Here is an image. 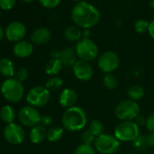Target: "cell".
Returning a JSON list of instances; mask_svg holds the SVG:
<instances>
[{"label": "cell", "instance_id": "obj_1", "mask_svg": "<svg viewBox=\"0 0 154 154\" xmlns=\"http://www.w3.org/2000/svg\"><path fill=\"white\" fill-rule=\"evenodd\" d=\"M71 19L74 26L80 27L81 29L89 30L99 23L101 14L94 5L86 1H83L77 3L72 8Z\"/></svg>", "mask_w": 154, "mask_h": 154}, {"label": "cell", "instance_id": "obj_2", "mask_svg": "<svg viewBox=\"0 0 154 154\" xmlns=\"http://www.w3.org/2000/svg\"><path fill=\"white\" fill-rule=\"evenodd\" d=\"M88 122L86 112L79 106H73L66 109L62 116L63 128L70 132L82 131L85 128Z\"/></svg>", "mask_w": 154, "mask_h": 154}, {"label": "cell", "instance_id": "obj_3", "mask_svg": "<svg viewBox=\"0 0 154 154\" xmlns=\"http://www.w3.org/2000/svg\"><path fill=\"white\" fill-rule=\"evenodd\" d=\"M1 93L7 101L10 103H18L24 97L25 88L22 83L16 78H8L2 84Z\"/></svg>", "mask_w": 154, "mask_h": 154}, {"label": "cell", "instance_id": "obj_4", "mask_svg": "<svg viewBox=\"0 0 154 154\" xmlns=\"http://www.w3.org/2000/svg\"><path fill=\"white\" fill-rule=\"evenodd\" d=\"M113 135L120 141L133 142L140 136V127L134 121L121 122L114 128Z\"/></svg>", "mask_w": 154, "mask_h": 154}, {"label": "cell", "instance_id": "obj_5", "mask_svg": "<svg viewBox=\"0 0 154 154\" xmlns=\"http://www.w3.org/2000/svg\"><path fill=\"white\" fill-rule=\"evenodd\" d=\"M75 53L80 60L92 62L98 57L99 48L97 45L91 38L83 37L75 45Z\"/></svg>", "mask_w": 154, "mask_h": 154}, {"label": "cell", "instance_id": "obj_6", "mask_svg": "<svg viewBox=\"0 0 154 154\" xmlns=\"http://www.w3.org/2000/svg\"><path fill=\"white\" fill-rule=\"evenodd\" d=\"M94 147L101 154H115L121 148V141L114 135L103 133L96 137Z\"/></svg>", "mask_w": 154, "mask_h": 154}, {"label": "cell", "instance_id": "obj_7", "mask_svg": "<svg viewBox=\"0 0 154 154\" xmlns=\"http://www.w3.org/2000/svg\"><path fill=\"white\" fill-rule=\"evenodd\" d=\"M114 114L117 119L122 122L134 121L140 113V106L137 102L130 99L120 102L114 110Z\"/></svg>", "mask_w": 154, "mask_h": 154}, {"label": "cell", "instance_id": "obj_8", "mask_svg": "<svg viewBox=\"0 0 154 154\" xmlns=\"http://www.w3.org/2000/svg\"><path fill=\"white\" fill-rule=\"evenodd\" d=\"M51 94L45 86H35L26 95V101L30 106L35 108H41L45 106L50 101Z\"/></svg>", "mask_w": 154, "mask_h": 154}, {"label": "cell", "instance_id": "obj_9", "mask_svg": "<svg viewBox=\"0 0 154 154\" xmlns=\"http://www.w3.org/2000/svg\"><path fill=\"white\" fill-rule=\"evenodd\" d=\"M97 65L104 73L113 72L120 65V57L113 51H105L98 58Z\"/></svg>", "mask_w": 154, "mask_h": 154}, {"label": "cell", "instance_id": "obj_10", "mask_svg": "<svg viewBox=\"0 0 154 154\" xmlns=\"http://www.w3.org/2000/svg\"><path fill=\"white\" fill-rule=\"evenodd\" d=\"M41 114L32 106H25L18 112V119L21 124L26 127L34 128L41 123Z\"/></svg>", "mask_w": 154, "mask_h": 154}, {"label": "cell", "instance_id": "obj_11", "mask_svg": "<svg viewBox=\"0 0 154 154\" xmlns=\"http://www.w3.org/2000/svg\"><path fill=\"white\" fill-rule=\"evenodd\" d=\"M3 134L7 141L14 145L21 144L26 138V132L23 127L14 122L7 124L4 129Z\"/></svg>", "mask_w": 154, "mask_h": 154}, {"label": "cell", "instance_id": "obj_12", "mask_svg": "<svg viewBox=\"0 0 154 154\" xmlns=\"http://www.w3.org/2000/svg\"><path fill=\"white\" fill-rule=\"evenodd\" d=\"M73 75L82 82H88L94 77V68L89 62L77 60L72 67Z\"/></svg>", "mask_w": 154, "mask_h": 154}, {"label": "cell", "instance_id": "obj_13", "mask_svg": "<svg viewBox=\"0 0 154 154\" xmlns=\"http://www.w3.org/2000/svg\"><path fill=\"white\" fill-rule=\"evenodd\" d=\"M6 37L10 42L18 43L23 40L26 35V27L25 25L18 21L10 23L6 28Z\"/></svg>", "mask_w": 154, "mask_h": 154}, {"label": "cell", "instance_id": "obj_14", "mask_svg": "<svg viewBox=\"0 0 154 154\" xmlns=\"http://www.w3.org/2000/svg\"><path fill=\"white\" fill-rule=\"evenodd\" d=\"M58 102L63 108L69 109L73 107L77 102V93L72 88H64L59 94Z\"/></svg>", "mask_w": 154, "mask_h": 154}, {"label": "cell", "instance_id": "obj_15", "mask_svg": "<svg viewBox=\"0 0 154 154\" xmlns=\"http://www.w3.org/2000/svg\"><path fill=\"white\" fill-rule=\"evenodd\" d=\"M51 36H52V34L48 28L39 27L32 33L31 41H32V43H34L35 45H43L47 44L50 41Z\"/></svg>", "mask_w": 154, "mask_h": 154}, {"label": "cell", "instance_id": "obj_16", "mask_svg": "<svg viewBox=\"0 0 154 154\" xmlns=\"http://www.w3.org/2000/svg\"><path fill=\"white\" fill-rule=\"evenodd\" d=\"M14 54L19 58H26L30 56L34 51L32 43L28 41H20L14 45Z\"/></svg>", "mask_w": 154, "mask_h": 154}, {"label": "cell", "instance_id": "obj_17", "mask_svg": "<svg viewBox=\"0 0 154 154\" xmlns=\"http://www.w3.org/2000/svg\"><path fill=\"white\" fill-rule=\"evenodd\" d=\"M134 148L138 150H143L148 148L154 146V134L147 133V134H140V136L132 142Z\"/></svg>", "mask_w": 154, "mask_h": 154}, {"label": "cell", "instance_id": "obj_18", "mask_svg": "<svg viewBox=\"0 0 154 154\" xmlns=\"http://www.w3.org/2000/svg\"><path fill=\"white\" fill-rule=\"evenodd\" d=\"M77 54L75 53V50L71 47L63 48L60 51V57L59 59L62 61L63 66L67 67H72V65L77 61Z\"/></svg>", "mask_w": 154, "mask_h": 154}, {"label": "cell", "instance_id": "obj_19", "mask_svg": "<svg viewBox=\"0 0 154 154\" xmlns=\"http://www.w3.org/2000/svg\"><path fill=\"white\" fill-rule=\"evenodd\" d=\"M46 135H47V131L45 127L39 124L31 129L30 133H29V138L33 143L38 144V143L43 142L45 139H46Z\"/></svg>", "mask_w": 154, "mask_h": 154}, {"label": "cell", "instance_id": "obj_20", "mask_svg": "<svg viewBox=\"0 0 154 154\" xmlns=\"http://www.w3.org/2000/svg\"><path fill=\"white\" fill-rule=\"evenodd\" d=\"M63 67V64L60 59L52 58L46 63L45 66V72L47 75H50L51 77L57 76V74L62 71Z\"/></svg>", "mask_w": 154, "mask_h": 154}, {"label": "cell", "instance_id": "obj_21", "mask_svg": "<svg viewBox=\"0 0 154 154\" xmlns=\"http://www.w3.org/2000/svg\"><path fill=\"white\" fill-rule=\"evenodd\" d=\"M0 73L8 78H12L13 75L16 74L15 64L9 58H2L0 60Z\"/></svg>", "mask_w": 154, "mask_h": 154}, {"label": "cell", "instance_id": "obj_22", "mask_svg": "<svg viewBox=\"0 0 154 154\" xmlns=\"http://www.w3.org/2000/svg\"><path fill=\"white\" fill-rule=\"evenodd\" d=\"M63 35L69 42H78L83 38V31L76 26H70L64 29Z\"/></svg>", "mask_w": 154, "mask_h": 154}, {"label": "cell", "instance_id": "obj_23", "mask_svg": "<svg viewBox=\"0 0 154 154\" xmlns=\"http://www.w3.org/2000/svg\"><path fill=\"white\" fill-rule=\"evenodd\" d=\"M0 118L7 124L13 123L16 119V112L12 106L5 105L0 110Z\"/></svg>", "mask_w": 154, "mask_h": 154}, {"label": "cell", "instance_id": "obj_24", "mask_svg": "<svg viewBox=\"0 0 154 154\" xmlns=\"http://www.w3.org/2000/svg\"><path fill=\"white\" fill-rule=\"evenodd\" d=\"M64 133V129L61 126H52L47 130L46 139L50 142H56L59 141Z\"/></svg>", "mask_w": 154, "mask_h": 154}, {"label": "cell", "instance_id": "obj_25", "mask_svg": "<svg viewBox=\"0 0 154 154\" xmlns=\"http://www.w3.org/2000/svg\"><path fill=\"white\" fill-rule=\"evenodd\" d=\"M145 91L140 85H131L127 90V95L130 100L138 102L144 97Z\"/></svg>", "mask_w": 154, "mask_h": 154}, {"label": "cell", "instance_id": "obj_26", "mask_svg": "<svg viewBox=\"0 0 154 154\" xmlns=\"http://www.w3.org/2000/svg\"><path fill=\"white\" fill-rule=\"evenodd\" d=\"M103 84L107 90L112 91L118 86V79L112 73H105L103 77Z\"/></svg>", "mask_w": 154, "mask_h": 154}, {"label": "cell", "instance_id": "obj_27", "mask_svg": "<svg viewBox=\"0 0 154 154\" xmlns=\"http://www.w3.org/2000/svg\"><path fill=\"white\" fill-rule=\"evenodd\" d=\"M63 81L61 77L59 76H52L47 80L46 84H45V87L51 92H55L60 90L63 87Z\"/></svg>", "mask_w": 154, "mask_h": 154}, {"label": "cell", "instance_id": "obj_28", "mask_svg": "<svg viewBox=\"0 0 154 154\" xmlns=\"http://www.w3.org/2000/svg\"><path fill=\"white\" fill-rule=\"evenodd\" d=\"M88 130L94 133L96 137L102 135L103 133V131H104V125L102 121L100 120H92L89 124H88Z\"/></svg>", "mask_w": 154, "mask_h": 154}, {"label": "cell", "instance_id": "obj_29", "mask_svg": "<svg viewBox=\"0 0 154 154\" xmlns=\"http://www.w3.org/2000/svg\"><path fill=\"white\" fill-rule=\"evenodd\" d=\"M73 154H96V149L93 145L81 143L75 148Z\"/></svg>", "mask_w": 154, "mask_h": 154}, {"label": "cell", "instance_id": "obj_30", "mask_svg": "<svg viewBox=\"0 0 154 154\" xmlns=\"http://www.w3.org/2000/svg\"><path fill=\"white\" fill-rule=\"evenodd\" d=\"M96 136L92 133L88 129L84 131L81 134V140L82 143L84 144H87V145H93L95 141Z\"/></svg>", "mask_w": 154, "mask_h": 154}, {"label": "cell", "instance_id": "obj_31", "mask_svg": "<svg viewBox=\"0 0 154 154\" xmlns=\"http://www.w3.org/2000/svg\"><path fill=\"white\" fill-rule=\"evenodd\" d=\"M149 25V23H148L146 20L139 19L134 23V30L138 34H144L145 32H148Z\"/></svg>", "mask_w": 154, "mask_h": 154}, {"label": "cell", "instance_id": "obj_32", "mask_svg": "<svg viewBox=\"0 0 154 154\" xmlns=\"http://www.w3.org/2000/svg\"><path fill=\"white\" fill-rule=\"evenodd\" d=\"M39 3L47 9H53L57 8L62 0H38Z\"/></svg>", "mask_w": 154, "mask_h": 154}, {"label": "cell", "instance_id": "obj_33", "mask_svg": "<svg viewBox=\"0 0 154 154\" xmlns=\"http://www.w3.org/2000/svg\"><path fill=\"white\" fill-rule=\"evenodd\" d=\"M16 79L19 82H24L27 79L28 77V71L26 68H19L16 71Z\"/></svg>", "mask_w": 154, "mask_h": 154}, {"label": "cell", "instance_id": "obj_34", "mask_svg": "<svg viewBox=\"0 0 154 154\" xmlns=\"http://www.w3.org/2000/svg\"><path fill=\"white\" fill-rule=\"evenodd\" d=\"M17 0H0V8L3 10H11L15 5Z\"/></svg>", "mask_w": 154, "mask_h": 154}, {"label": "cell", "instance_id": "obj_35", "mask_svg": "<svg viewBox=\"0 0 154 154\" xmlns=\"http://www.w3.org/2000/svg\"><path fill=\"white\" fill-rule=\"evenodd\" d=\"M146 129L148 130V131L149 133H153L154 134V112L150 113L148 117H147V121H146Z\"/></svg>", "mask_w": 154, "mask_h": 154}, {"label": "cell", "instance_id": "obj_36", "mask_svg": "<svg viewBox=\"0 0 154 154\" xmlns=\"http://www.w3.org/2000/svg\"><path fill=\"white\" fill-rule=\"evenodd\" d=\"M53 123V119L50 115L48 114H45V115H42L41 117V125H43L44 127H48L50 126L51 124Z\"/></svg>", "mask_w": 154, "mask_h": 154}, {"label": "cell", "instance_id": "obj_37", "mask_svg": "<svg viewBox=\"0 0 154 154\" xmlns=\"http://www.w3.org/2000/svg\"><path fill=\"white\" fill-rule=\"evenodd\" d=\"M146 121H147V118L144 116V115H142V114H140L135 120H134V122H136V124L140 127V126H143V125H145L146 124Z\"/></svg>", "mask_w": 154, "mask_h": 154}, {"label": "cell", "instance_id": "obj_38", "mask_svg": "<svg viewBox=\"0 0 154 154\" xmlns=\"http://www.w3.org/2000/svg\"><path fill=\"white\" fill-rule=\"evenodd\" d=\"M148 33L150 35V37L154 40V20L152 22L149 23V29H148Z\"/></svg>", "mask_w": 154, "mask_h": 154}, {"label": "cell", "instance_id": "obj_39", "mask_svg": "<svg viewBox=\"0 0 154 154\" xmlns=\"http://www.w3.org/2000/svg\"><path fill=\"white\" fill-rule=\"evenodd\" d=\"M50 55H51L52 58L59 59V57H60V51H58V50H53V51H51Z\"/></svg>", "mask_w": 154, "mask_h": 154}, {"label": "cell", "instance_id": "obj_40", "mask_svg": "<svg viewBox=\"0 0 154 154\" xmlns=\"http://www.w3.org/2000/svg\"><path fill=\"white\" fill-rule=\"evenodd\" d=\"M3 37H4V30L1 26H0V42L2 41Z\"/></svg>", "mask_w": 154, "mask_h": 154}, {"label": "cell", "instance_id": "obj_41", "mask_svg": "<svg viewBox=\"0 0 154 154\" xmlns=\"http://www.w3.org/2000/svg\"><path fill=\"white\" fill-rule=\"evenodd\" d=\"M21 1H23L24 3H32L34 0H21Z\"/></svg>", "mask_w": 154, "mask_h": 154}, {"label": "cell", "instance_id": "obj_42", "mask_svg": "<svg viewBox=\"0 0 154 154\" xmlns=\"http://www.w3.org/2000/svg\"><path fill=\"white\" fill-rule=\"evenodd\" d=\"M150 8H154V0H152V1L150 2Z\"/></svg>", "mask_w": 154, "mask_h": 154}, {"label": "cell", "instance_id": "obj_43", "mask_svg": "<svg viewBox=\"0 0 154 154\" xmlns=\"http://www.w3.org/2000/svg\"><path fill=\"white\" fill-rule=\"evenodd\" d=\"M72 1H74V2H78V3H80V2H83V1H85V0H72Z\"/></svg>", "mask_w": 154, "mask_h": 154}, {"label": "cell", "instance_id": "obj_44", "mask_svg": "<svg viewBox=\"0 0 154 154\" xmlns=\"http://www.w3.org/2000/svg\"><path fill=\"white\" fill-rule=\"evenodd\" d=\"M0 16H1V8H0Z\"/></svg>", "mask_w": 154, "mask_h": 154}, {"label": "cell", "instance_id": "obj_45", "mask_svg": "<svg viewBox=\"0 0 154 154\" xmlns=\"http://www.w3.org/2000/svg\"><path fill=\"white\" fill-rule=\"evenodd\" d=\"M127 154H132V153H127Z\"/></svg>", "mask_w": 154, "mask_h": 154}]
</instances>
